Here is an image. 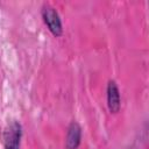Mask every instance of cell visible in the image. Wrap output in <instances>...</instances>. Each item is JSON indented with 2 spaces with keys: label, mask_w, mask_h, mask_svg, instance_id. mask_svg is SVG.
Wrapping results in <instances>:
<instances>
[{
  "label": "cell",
  "mask_w": 149,
  "mask_h": 149,
  "mask_svg": "<svg viewBox=\"0 0 149 149\" xmlns=\"http://www.w3.org/2000/svg\"><path fill=\"white\" fill-rule=\"evenodd\" d=\"M41 15H42V19H43L45 26L48 27L49 31L55 37L62 36L63 23H62L61 16H59L58 12L56 10V8L49 3H44L42 6V9H41Z\"/></svg>",
  "instance_id": "6da1fadb"
},
{
  "label": "cell",
  "mask_w": 149,
  "mask_h": 149,
  "mask_svg": "<svg viewBox=\"0 0 149 149\" xmlns=\"http://www.w3.org/2000/svg\"><path fill=\"white\" fill-rule=\"evenodd\" d=\"M106 99H107V106L111 113L116 114L121 108V97H120V90L115 80L111 79L107 83L106 88Z\"/></svg>",
  "instance_id": "7a4b0ae2"
},
{
  "label": "cell",
  "mask_w": 149,
  "mask_h": 149,
  "mask_svg": "<svg viewBox=\"0 0 149 149\" xmlns=\"http://www.w3.org/2000/svg\"><path fill=\"white\" fill-rule=\"evenodd\" d=\"M5 149H20V144H17V143H5Z\"/></svg>",
  "instance_id": "277c9868"
},
{
  "label": "cell",
  "mask_w": 149,
  "mask_h": 149,
  "mask_svg": "<svg viewBox=\"0 0 149 149\" xmlns=\"http://www.w3.org/2000/svg\"><path fill=\"white\" fill-rule=\"evenodd\" d=\"M81 143V127L77 121H71L65 135V149H78Z\"/></svg>",
  "instance_id": "3957f363"
}]
</instances>
